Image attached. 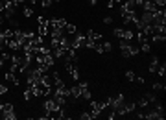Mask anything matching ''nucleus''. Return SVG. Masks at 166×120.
<instances>
[{
  "label": "nucleus",
  "instance_id": "6e6552de",
  "mask_svg": "<svg viewBox=\"0 0 166 120\" xmlns=\"http://www.w3.org/2000/svg\"><path fill=\"white\" fill-rule=\"evenodd\" d=\"M70 96H74V98H80V96H81V87H80V85H74V87H70Z\"/></svg>",
  "mask_w": 166,
  "mask_h": 120
},
{
  "label": "nucleus",
  "instance_id": "9b49d317",
  "mask_svg": "<svg viewBox=\"0 0 166 120\" xmlns=\"http://www.w3.org/2000/svg\"><path fill=\"white\" fill-rule=\"evenodd\" d=\"M65 32H66L68 35H72V33H76V32H78V28H76L74 24H68V22H66V26H65Z\"/></svg>",
  "mask_w": 166,
  "mask_h": 120
},
{
  "label": "nucleus",
  "instance_id": "2eb2a0df",
  "mask_svg": "<svg viewBox=\"0 0 166 120\" xmlns=\"http://www.w3.org/2000/svg\"><path fill=\"white\" fill-rule=\"evenodd\" d=\"M144 98L148 100V103H155V102H157V98H155V96H153L151 92H148V94H144Z\"/></svg>",
  "mask_w": 166,
  "mask_h": 120
},
{
  "label": "nucleus",
  "instance_id": "20e7f679",
  "mask_svg": "<svg viewBox=\"0 0 166 120\" xmlns=\"http://www.w3.org/2000/svg\"><path fill=\"white\" fill-rule=\"evenodd\" d=\"M124 100H125L124 94H113V96H109V98H107V102H105V103H107L111 109H116V107H118V105H120Z\"/></svg>",
  "mask_w": 166,
  "mask_h": 120
},
{
  "label": "nucleus",
  "instance_id": "7ed1b4c3",
  "mask_svg": "<svg viewBox=\"0 0 166 120\" xmlns=\"http://www.w3.org/2000/svg\"><path fill=\"white\" fill-rule=\"evenodd\" d=\"M90 105V115H92V118H98L100 115H102V111H104L105 107H107V103H100V102H90L89 103Z\"/></svg>",
  "mask_w": 166,
  "mask_h": 120
},
{
  "label": "nucleus",
  "instance_id": "1a4fd4ad",
  "mask_svg": "<svg viewBox=\"0 0 166 120\" xmlns=\"http://www.w3.org/2000/svg\"><path fill=\"white\" fill-rule=\"evenodd\" d=\"M4 76H6V80L9 81V83H13V85H19V78H17V76H13V72H11V70H9V72H6Z\"/></svg>",
  "mask_w": 166,
  "mask_h": 120
},
{
  "label": "nucleus",
  "instance_id": "aec40b11",
  "mask_svg": "<svg viewBox=\"0 0 166 120\" xmlns=\"http://www.w3.org/2000/svg\"><path fill=\"white\" fill-rule=\"evenodd\" d=\"M32 98H33V92H32V89H28V91H26V92H24V100H32Z\"/></svg>",
  "mask_w": 166,
  "mask_h": 120
},
{
  "label": "nucleus",
  "instance_id": "f257e3e1",
  "mask_svg": "<svg viewBox=\"0 0 166 120\" xmlns=\"http://www.w3.org/2000/svg\"><path fill=\"white\" fill-rule=\"evenodd\" d=\"M0 118H4V120H15V105H13V103H2V109H0Z\"/></svg>",
  "mask_w": 166,
  "mask_h": 120
},
{
  "label": "nucleus",
  "instance_id": "b1692460",
  "mask_svg": "<svg viewBox=\"0 0 166 120\" xmlns=\"http://www.w3.org/2000/svg\"><path fill=\"white\" fill-rule=\"evenodd\" d=\"M6 92H7V87H6V85H2V83H0V94H6Z\"/></svg>",
  "mask_w": 166,
  "mask_h": 120
},
{
  "label": "nucleus",
  "instance_id": "4be33fe9",
  "mask_svg": "<svg viewBox=\"0 0 166 120\" xmlns=\"http://www.w3.org/2000/svg\"><path fill=\"white\" fill-rule=\"evenodd\" d=\"M139 105H140V107H148V105H149V103H148V100H146L144 96H142V98H140V100H139Z\"/></svg>",
  "mask_w": 166,
  "mask_h": 120
},
{
  "label": "nucleus",
  "instance_id": "39448f33",
  "mask_svg": "<svg viewBox=\"0 0 166 120\" xmlns=\"http://www.w3.org/2000/svg\"><path fill=\"white\" fill-rule=\"evenodd\" d=\"M159 63H161V61H159V58H153V59H151V63H149V67H148V70H149L151 74H155V72H157V68H159Z\"/></svg>",
  "mask_w": 166,
  "mask_h": 120
},
{
  "label": "nucleus",
  "instance_id": "ddd939ff",
  "mask_svg": "<svg viewBox=\"0 0 166 120\" xmlns=\"http://www.w3.org/2000/svg\"><path fill=\"white\" fill-rule=\"evenodd\" d=\"M129 48H131V58L140 52V46H137V44H129Z\"/></svg>",
  "mask_w": 166,
  "mask_h": 120
},
{
  "label": "nucleus",
  "instance_id": "c85d7f7f",
  "mask_svg": "<svg viewBox=\"0 0 166 120\" xmlns=\"http://www.w3.org/2000/svg\"><path fill=\"white\" fill-rule=\"evenodd\" d=\"M2 65H4V59H2V58H0V68H2Z\"/></svg>",
  "mask_w": 166,
  "mask_h": 120
},
{
  "label": "nucleus",
  "instance_id": "cd10ccee",
  "mask_svg": "<svg viewBox=\"0 0 166 120\" xmlns=\"http://www.w3.org/2000/svg\"><path fill=\"white\" fill-rule=\"evenodd\" d=\"M90 2V6H96V0H89Z\"/></svg>",
  "mask_w": 166,
  "mask_h": 120
},
{
  "label": "nucleus",
  "instance_id": "f8f14e48",
  "mask_svg": "<svg viewBox=\"0 0 166 120\" xmlns=\"http://www.w3.org/2000/svg\"><path fill=\"white\" fill-rule=\"evenodd\" d=\"M157 76H164L166 74V63L163 61V63H159V68H157V72H155Z\"/></svg>",
  "mask_w": 166,
  "mask_h": 120
},
{
  "label": "nucleus",
  "instance_id": "412c9836",
  "mask_svg": "<svg viewBox=\"0 0 166 120\" xmlns=\"http://www.w3.org/2000/svg\"><path fill=\"white\" fill-rule=\"evenodd\" d=\"M140 50H142V52H149V50H151V44H149V42H144V44H140Z\"/></svg>",
  "mask_w": 166,
  "mask_h": 120
},
{
  "label": "nucleus",
  "instance_id": "a878e982",
  "mask_svg": "<svg viewBox=\"0 0 166 120\" xmlns=\"http://www.w3.org/2000/svg\"><path fill=\"white\" fill-rule=\"evenodd\" d=\"M131 2H133L135 6H142V2H144V0H131Z\"/></svg>",
  "mask_w": 166,
  "mask_h": 120
},
{
  "label": "nucleus",
  "instance_id": "5701e85b",
  "mask_svg": "<svg viewBox=\"0 0 166 120\" xmlns=\"http://www.w3.org/2000/svg\"><path fill=\"white\" fill-rule=\"evenodd\" d=\"M41 4H42V8H50V6H52L54 2H52V0H42Z\"/></svg>",
  "mask_w": 166,
  "mask_h": 120
},
{
  "label": "nucleus",
  "instance_id": "0eeeda50",
  "mask_svg": "<svg viewBox=\"0 0 166 120\" xmlns=\"http://www.w3.org/2000/svg\"><path fill=\"white\" fill-rule=\"evenodd\" d=\"M87 37L92 41V42H98V41L102 39V35L98 33V32H94V30H89V33H87Z\"/></svg>",
  "mask_w": 166,
  "mask_h": 120
},
{
  "label": "nucleus",
  "instance_id": "423d86ee",
  "mask_svg": "<svg viewBox=\"0 0 166 120\" xmlns=\"http://www.w3.org/2000/svg\"><path fill=\"white\" fill-rule=\"evenodd\" d=\"M133 30H125V28H122V35H120V39L124 41H133Z\"/></svg>",
  "mask_w": 166,
  "mask_h": 120
},
{
  "label": "nucleus",
  "instance_id": "f3484780",
  "mask_svg": "<svg viewBox=\"0 0 166 120\" xmlns=\"http://www.w3.org/2000/svg\"><path fill=\"white\" fill-rule=\"evenodd\" d=\"M80 118L81 120H92V115H90L89 111H83L81 115H80Z\"/></svg>",
  "mask_w": 166,
  "mask_h": 120
},
{
  "label": "nucleus",
  "instance_id": "6ab92c4d",
  "mask_svg": "<svg viewBox=\"0 0 166 120\" xmlns=\"http://www.w3.org/2000/svg\"><path fill=\"white\" fill-rule=\"evenodd\" d=\"M32 15H33V9H32V8H28V6H26V8H24V17H28V19H30V17H32Z\"/></svg>",
  "mask_w": 166,
  "mask_h": 120
},
{
  "label": "nucleus",
  "instance_id": "a211bd4d",
  "mask_svg": "<svg viewBox=\"0 0 166 120\" xmlns=\"http://www.w3.org/2000/svg\"><path fill=\"white\" fill-rule=\"evenodd\" d=\"M102 50H104V52H111V50H113V44H111V42H104V44H102Z\"/></svg>",
  "mask_w": 166,
  "mask_h": 120
},
{
  "label": "nucleus",
  "instance_id": "f03ea898",
  "mask_svg": "<svg viewBox=\"0 0 166 120\" xmlns=\"http://www.w3.org/2000/svg\"><path fill=\"white\" fill-rule=\"evenodd\" d=\"M11 61H13V65L17 67L19 72H26V70L30 68V61L26 59L24 56H17V54H15V56L11 58Z\"/></svg>",
  "mask_w": 166,
  "mask_h": 120
},
{
  "label": "nucleus",
  "instance_id": "393cba45",
  "mask_svg": "<svg viewBox=\"0 0 166 120\" xmlns=\"http://www.w3.org/2000/svg\"><path fill=\"white\" fill-rule=\"evenodd\" d=\"M153 89H155V91H163V89H164V87H163V85H161V83H155V85H153Z\"/></svg>",
  "mask_w": 166,
  "mask_h": 120
},
{
  "label": "nucleus",
  "instance_id": "4468645a",
  "mask_svg": "<svg viewBox=\"0 0 166 120\" xmlns=\"http://www.w3.org/2000/svg\"><path fill=\"white\" fill-rule=\"evenodd\" d=\"M70 76H72L74 80H80V70H78V67H74V68L70 70Z\"/></svg>",
  "mask_w": 166,
  "mask_h": 120
},
{
  "label": "nucleus",
  "instance_id": "9d476101",
  "mask_svg": "<svg viewBox=\"0 0 166 120\" xmlns=\"http://www.w3.org/2000/svg\"><path fill=\"white\" fill-rule=\"evenodd\" d=\"M148 37H149V35H148L146 32H139V33H137V41H139L140 44H144V42H148Z\"/></svg>",
  "mask_w": 166,
  "mask_h": 120
},
{
  "label": "nucleus",
  "instance_id": "bb28decb",
  "mask_svg": "<svg viewBox=\"0 0 166 120\" xmlns=\"http://www.w3.org/2000/svg\"><path fill=\"white\" fill-rule=\"evenodd\" d=\"M104 22H105V24H111V22H113V17H105Z\"/></svg>",
  "mask_w": 166,
  "mask_h": 120
},
{
  "label": "nucleus",
  "instance_id": "dca6fc26",
  "mask_svg": "<svg viewBox=\"0 0 166 120\" xmlns=\"http://www.w3.org/2000/svg\"><path fill=\"white\" fill-rule=\"evenodd\" d=\"M135 76H137V74H135L133 70H127V72H125V80L127 81H133L135 80Z\"/></svg>",
  "mask_w": 166,
  "mask_h": 120
}]
</instances>
